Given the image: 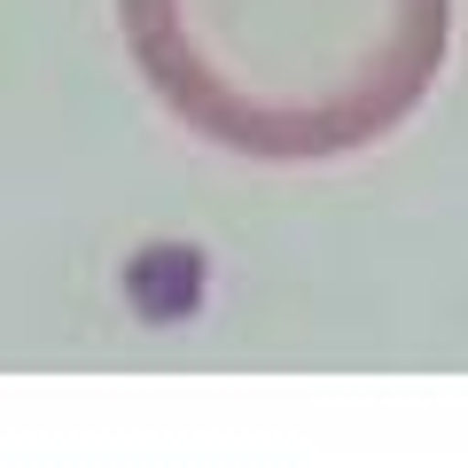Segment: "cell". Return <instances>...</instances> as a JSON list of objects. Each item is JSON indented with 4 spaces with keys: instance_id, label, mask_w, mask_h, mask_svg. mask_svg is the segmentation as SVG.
<instances>
[{
    "instance_id": "6da1fadb",
    "label": "cell",
    "mask_w": 468,
    "mask_h": 468,
    "mask_svg": "<svg viewBox=\"0 0 468 468\" xmlns=\"http://www.w3.org/2000/svg\"><path fill=\"white\" fill-rule=\"evenodd\" d=\"M117 16L156 101L258 165L383 141L452 39V0H117Z\"/></svg>"
}]
</instances>
